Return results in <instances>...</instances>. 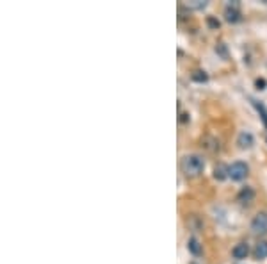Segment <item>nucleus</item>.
Instances as JSON below:
<instances>
[{
	"mask_svg": "<svg viewBox=\"0 0 267 264\" xmlns=\"http://www.w3.org/2000/svg\"><path fill=\"white\" fill-rule=\"evenodd\" d=\"M232 256L233 259H237V261H242V259H246L248 256H250V247H248V243H237L235 247H233L232 250Z\"/></svg>",
	"mask_w": 267,
	"mask_h": 264,
	"instance_id": "nucleus-7",
	"label": "nucleus"
},
{
	"mask_svg": "<svg viewBox=\"0 0 267 264\" xmlns=\"http://www.w3.org/2000/svg\"><path fill=\"white\" fill-rule=\"evenodd\" d=\"M208 25L212 27V29H217V27H219V21L214 20V18H208Z\"/></svg>",
	"mask_w": 267,
	"mask_h": 264,
	"instance_id": "nucleus-14",
	"label": "nucleus"
},
{
	"mask_svg": "<svg viewBox=\"0 0 267 264\" xmlns=\"http://www.w3.org/2000/svg\"><path fill=\"white\" fill-rule=\"evenodd\" d=\"M187 7H191V9H205V7H207V2H203V0H192V2H187Z\"/></svg>",
	"mask_w": 267,
	"mask_h": 264,
	"instance_id": "nucleus-12",
	"label": "nucleus"
},
{
	"mask_svg": "<svg viewBox=\"0 0 267 264\" xmlns=\"http://www.w3.org/2000/svg\"><path fill=\"white\" fill-rule=\"evenodd\" d=\"M253 198H255V191H253V188H250V186L242 188L237 195V202L241 205H250L251 202H253Z\"/></svg>",
	"mask_w": 267,
	"mask_h": 264,
	"instance_id": "nucleus-6",
	"label": "nucleus"
},
{
	"mask_svg": "<svg viewBox=\"0 0 267 264\" xmlns=\"http://www.w3.org/2000/svg\"><path fill=\"white\" fill-rule=\"evenodd\" d=\"M253 257L257 261H264L267 259V241H259L257 247L253 250Z\"/></svg>",
	"mask_w": 267,
	"mask_h": 264,
	"instance_id": "nucleus-8",
	"label": "nucleus"
},
{
	"mask_svg": "<svg viewBox=\"0 0 267 264\" xmlns=\"http://www.w3.org/2000/svg\"><path fill=\"white\" fill-rule=\"evenodd\" d=\"M187 248H189L192 256H201V245H199V241L196 238H191L187 241Z\"/></svg>",
	"mask_w": 267,
	"mask_h": 264,
	"instance_id": "nucleus-10",
	"label": "nucleus"
},
{
	"mask_svg": "<svg viewBox=\"0 0 267 264\" xmlns=\"http://www.w3.org/2000/svg\"><path fill=\"white\" fill-rule=\"evenodd\" d=\"M225 18L230 23H235V21L241 20V11H239V4L237 2H232L225 7Z\"/></svg>",
	"mask_w": 267,
	"mask_h": 264,
	"instance_id": "nucleus-4",
	"label": "nucleus"
},
{
	"mask_svg": "<svg viewBox=\"0 0 267 264\" xmlns=\"http://www.w3.org/2000/svg\"><path fill=\"white\" fill-rule=\"evenodd\" d=\"M237 145H239V148H242V150L251 148V146L255 145L253 134H251V132H248V131H242L241 134L237 136Z\"/></svg>",
	"mask_w": 267,
	"mask_h": 264,
	"instance_id": "nucleus-5",
	"label": "nucleus"
},
{
	"mask_svg": "<svg viewBox=\"0 0 267 264\" xmlns=\"http://www.w3.org/2000/svg\"><path fill=\"white\" fill-rule=\"evenodd\" d=\"M251 232L257 236L267 234V213L266 211H262V213H259L253 218V222H251Z\"/></svg>",
	"mask_w": 267,
	"mask_h": 264,
	"instance_id": "nucleus-3",
	"label": "nucleus"
},
{
	"mask_svg": "<svg viewBox=\"0 0 267 264\" xmlns=\"http://www.w3.org/2000/svg\"><path fill=\"white\" fill-rule=\"evenodd\" d=\"M226 177H228V166H225V164H217V166L214 168V179L225 180Z\"/></svg>",
	"mask_w": 267,
	"mask_h": 264,
	"instance_id": "nucleus-9",
	"label": "nucleus"
},
{
	"mask_svg": "<svg viewBox=\"0 0 267 264\" xmlns=\"http://www.w3.org/2000/svg\"><path fill=\"white\" fill-rule=\"evenodd\" d=\"M250 175V166L244 161H235L228 166V177L235 182H241Z\"/></svg>",
	"mask_w": 267,
	"mask_h": 264,
	"instance_id": "nucleus-2",
	"label": "nucleus"
},
{
	"mask_svg": "<svg viewBox=\"0 0 267 264\" xmlns=\"http://www.w3.org/2000/svg\"><path fill=\"white\" fill-rule=\"evenodd\" d=\"M180 170L189 179L199 177L205 170V159L199 153H187V155L182 157V161H180Z\"/></svg>",
	"mask_w": 267,
	"mask_h": 264,
	"instance_id": "nucleus-1",
	"label": "nucleus"
},
{
	"mask_svg": "<svg viewBox=\"0 0 267 264\" xmlns=\"http://www.w3.org/2000/svg\"><path fill=\"white\" fill-rule=\"evenodd\" d=\"M253 106L257 107V109H259V113H260V115H262V118H264V124L267 125V111H266V107H264L262 104L255 102V100H253Z\"/></svg>",
	"mask_w": 267,
	"mask_h": 264,
	"instance_id": "nucleus-13",
	"label": "nucleus"
},
{
	"mask_svg": "<svg viewBox=\"0 0 267 264\" xmlns=\"http://www.w3.org/2000/svg\"><path fill=\"white\" fill-rule=\"evenodd\" d=\"M255 84H257V88H259V90H266V81H264V79H259Z\"/></svg>",
	"mask_w": 267,
	"mask_h": 264,
	"instance_id": "nucleus-15",
	"label": "nucleus"
},
{
	"mask_svg": "<svg viewBox=\"0 0 267 264\" xmlns=\"http://www.w3.org/2000/svg\"><path fill=\"white\" fill-rule=\"evenodd\" d=\"M191 77H192V81H196V82H207L208 81L207 72H203V70H196Z\"/></svg>",
	"mask_w": 267,
	"mask_h": 264,
	"instance_id": "nucleus-11",
	"label": "nucleus"
}]
</instances>
